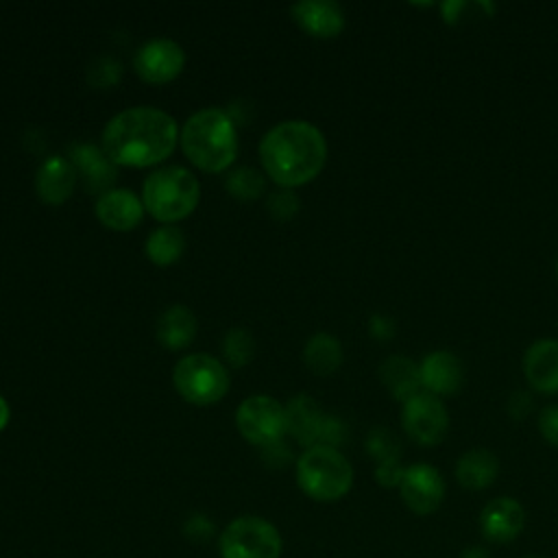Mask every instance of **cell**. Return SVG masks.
I'll return each mask as SVG.
<instances>
[{"mask_svg":"<svg viewBox=\"0 0 558 558\" xmlns=\"http://www.w3.org/2000/svg\"><path fill=\"white\" fill-rule=\"evenodd\" d=\"M179 140L174 118L155 107L116 113L102 131V153L113 166L146 168L163 161Z\"/></svg>","mask_w":558,"mask_h":558,"instance_id":"obj_1","label":"cell"},{"mask_svg":"<svg viewBox=\"0 0 558 558\" xmlns=\"http://www.w3.org/2000/svg\"><path fill=\"white\" fill-rule=\"evenodd\" d=\"M259 161L281 187H299L316 179L327 161V140L312 122L286 120L264 133Z\"/></svg>","mask_w":558,"mask_h":558,"instance_id":"obj_2","label":"cell"},{"mask_svg":"<svg viewBox=\"0 0 558 558\" xmlns=\"http://www.w3.org/2000/svg\"><path fill=\"white\" fill-rule=\"evenodd\" d=\"M183 155L205 172L227 170L238 153V135L233 120L216 107L192 113L181 133Z\"/></svg>","mask_w":558,"mask_h":558,"instance_id":"obj_3","label":"cell"},{"mask_svg":"<svg viewBox=\"0 0 558 558\" xmlns=\"http://www.w3.org/2000/svg\"><path fill=\"white\" fill-rule=\"evenodd\" d=\"M296 484L314 501L331 504L353 486V466L336 447L314 445L296 458Z\"/></svg>","mask_w":558,"mask_h":558,"instance_id":"obj_4","label":"cell"},{"mask_svg":"<svg viewBox=\"0 0 558 558\" xmlns=\"http://www.w3.org/2000/svg\"><path fill=\"white\" fill-rule=\"evenodd\" d=\"M198 198V179L181 166H166L150 172L142 187L144 209L163 225L187 218L196 209Z\"/></svg>","mask_w":558,"mask_h":558,"instance_id":"obj_5","label":"cell"},{"mask_svg":"<svg viewBox=\"0 0 558 558\" xmlns=\"http://www.w3.org/2000/svg\"><path fill=\"white\" fill-rule=\"evenodd\" d=\"M279 527L259 514H240L218 534L220 558H281Z\"/></svg>","mask_w":558,"mask_h":558,"instance_id":"obj_6","label":"cell"},{"mask_svg":"<svg viewBox=\"0 0 558 558\" xmlns=\"http://www.w3.org/2000/svg\"><path fill=\"white\" fill-rule=\"evenodd\" d=\"M172 384L187 403L211 405L227 395L229 373L216 357L207 353H190L177 362Z\"/></svg>","mask_w":558,"mask_h":558,"instance_id":"obj_7","label":"cell"},{"mask_svg":"<svg viewBox=\"0 0 558 558\" xmlns=\"http://www.w3.org/2000/svg\"><path fill=\"white\" fill-rule=\"evenodd\" d=\"M235 427L246 442L268 447L286 434V408L266 395L248 397L238 405Z\"/></svg>","mask_w":558,"mask_h":558,"instance_id":"obj_8","label":"cell"},{"mask_svg":"<svg viewBox=\"0 0 558 558\" xmlns=\"http://www.w3.org/2000/svg\"><path fill=\"white\" fill-rule=\"evenodd\" d=\"M401 425L405 434L423 445H438L449 429V412L440 397L421 390L401 403Z\"/></svg>","mask_w":558,"mask_h":558,"instance_id":"obj_9","label":"cell"},{"mask_svg":"<svg viewBox=\"0 0 558 558\" xmlns=\"http://www.w3.org/2000/svg\"><path fill=\"white\" fill-rule=\"evenodd\" d=\"M399 495L414 514H432L445 499V480L440 471L427 462L405 466L399 482Z\"/></svg>","mask_w":558,"mask_h":558,"instance_id":"obj_10","label":"cell"},{"mask_svg":"<svg viewBox=\"0 0 558 558\" xmlns=\"http://www.w3.org/2000/svg\"><path fill=\"white\" fill-rule=\"evenodd\" d=\"M185 65L183 48L172 39H150L133 57L135 74L153 85L174 81Z\"/></svg>","mask_w":558,"mask_h":558,"instance_id":"obj_11","label":"cell"},{"mask_svg":"<svg viewBox=\"0 0 558 558\" xmlns=\"http://www.w3.org/2000/svg\"><path fill=\"white\" fill-rule=\"evenodd\" d=\"M525 525V510L514 497H495L480 512L482 536L490 543L514 541Z\"/></svg>","mask_w":558,"mask_h":558,"instance_id":"obj_12","label":"cell"},{"mask_svg":"<svg viewBox=\"0 0 558 558\" xmlns=\"http://www.w3.org/2000/svg\"><path fill=\"white\" fill-rule=\"evenodd\" d=\"M523 373L527 384L543 395H558V340L541 338L525 349Z\"/></svg>","mask_w":558,"mask_h":558,"instance_id":"obj_13","label":"cell"},{"mask_svg":"<svg viewBox=\"0 0 558 558\" xmlns=\"http://www.w3.org/2000/svg\"><path fill=\"white\" fill-rule=\"evenodd\" d=\"M421 366V384L425 392H432L436 397L453 395L460 390L464 381V366L462 360L451 351H432L423 357Z\"/></svg>","mask_w":558,"mask_h":558,"instance_id":"obj_14","label":"cell"},{"mask_svg":"<svg viewBox=\"0 0 558 558\" xmlns=\"http://www.w3.org/2000/svg\"><path fill=\"white\" fill-rule=\"evenodd\" d=\"M96 218L113 231H131L144 216V203L129 190L111 187L96 201Z\"/></svg>","mask_w":558,"mask_h":558,"instance_id":"obj_15","label":"cell"},{"mask_svg":"<svg viewBox=\"0 0 558 558\" xmlns=\"http://www.w3.org/2000/svg\"><path fill=\"white\" fill-rule=\"evenodd\" d=\"M292 20L312 37H336L344 28V11L331 0H303L290 7Z\"/></svg>","mask_w":558,"mask_h":558,"instance_id":"obj_16","label":"cell"},{"mask_svg":"<svg viewBox=\"0 0 558 558\" xmlns=\"http://www.w3.org/2000/svg\"><path fill=\"white\" fill-rule=\"evenodd\" d=\"M76 168L72 166V161L54 155L48 157L35 177V190L37 196L48 203V205H59L63 201L70 198V194L74 192L76 185Z\"/></svg>","mask_w":558,"mask_h":558,"instance_id":"obj_17","label":"cell"},{"mask_svg":"<svg viewBox=\"0 0 558 558\" xmlns=\"http://www.w3.org/2000/svg\"><path fill=\"white\" fill-rule=\"evenodd\" d=\"M325 414L310 395H296L286 405V432L305 449L318 445Z\"/></svg>","mask_w":558,"mask_h":558,"instance_id":"obj_18","label":"cell"},{"mask_svg":"<svg viewBox=\"0 0 558 558\" xmlns=\"http://www.w3.org/2000/svg\"><path fill=\"white\" fill-rule=\"evenodd\" d=\"M379 379L397 401H408L423 390L421 366L405 355H390L379 364Z\"/></svg>","mask_w":558,"mask_h":558,"instance_id":"obj_19","label":"cell"},{"mask_svg":"<svg viewBox=\"0 0 558 558\" xmlns=\"http://www.w3.org/2000/svg\"><path fill=\"white\" fill-rule=\"evenodd\" d=\"M499 473V460L488 449H469L456 462V480L466 490L488 488Z\"/></svg>","mask_w":558,"mask_h":558,"instance_id":"obj_20","label":"cell"},{"mask_svg":"<svg viewBox=\"0 0 558 558\" xmlns=\"http://www.w3.org/2000/svg\"><path fill=\"white\" fill-rule=\"evenodd\" d=\"M72 166L83 177L89 190H100V194L111 190L109 185L116 179V168L102 153V148H96L92 144L72 146Z\"/></svg>","mask_w":558,"mask_h":558,"instance_id":"obj_21","label":"cell"},{"mask_svg":"<svg viewBox=\"0 0 558 558\" xmlns=\"http://www.w3.org/2000/svg\"><path fill=\"white\" fill-rule=\"evenodd\" d=\"M196 316L185 305H172L168 307L159 320H157V338L161 347L177 351L187 347L196 336Z\"/></svg>","mask_w":558,"mask_h":558,"instance_id":"obj_22","label":"cell"},{"mask_svg":"<svg viewBox=\"0 0 558 558\" xmlns=\"http://www.w3.org/2000/svg\"><path fill=\"white\" fill-rule=\"evenodd\" d=\"M303 360L312 373L329 375L342 364V344L331 333L318 331L305 342Z\"/></svg>","mask_w":558,"mask_h":558,"instance_id":"obj_23","label":"cell"},{"mask_svg":"<svg viewBox=\"0 0 558 558\" xmlns=\"http://www.w3.org/2000/svg\"><path fill=\"white\" fill-rule=\"evenodd\" d=\"M183 248H185L183 231L172 225L157 227L146 240V255L157 266L174 264L183 255Z\"/></svg>","mask_w":558,"mask_h":558,"instance_id":"obj_24","label":"cell"},{"mask_svg":"<svg viewBox=\"0 0 558 558\" xmlns=\"http://www.w3.org/2000/svg\"><path fill=\"white\" fill-rule=\"evenodd\" d=\"M225 185L231 196H235L240 201H253V198L262 196V192H264V177L253 168H235L227 177Z\"/></svg>","mask_w":558,"mask_h":558,"instance_id":"obj_25","label":"cell"},{"mask_svg":"<svg viewBox=\"0 0 558 558\" xmlns=\"http://www.w3.org/2000/svg\"><path fill=\"white\" fill-rule=\"evenodd\" d=\"M222 349H225V357L229 360V364H233L235 368L244 366L251 362L253 353H255V340L253 336L238 327V329H229L225 340H222Z\"/></svg>","mask_w":558,"mask_h":558,"instance_id":"obj_26","label":"cell"},{"mask_svg":"<svg viewBox=\"0 0 558 558\" xmlns=\"http://www.w3.org/2000/svg\"><path fill=\"white\" fill-rule=\"evenodd\" d=\"M442 17L447 24H460L466 17H490L495 11L493 2H466V0H449L442 7Z\"/></svg>","mask_w":558,"mask_h":558,"instance_id":"obj_27","label":"cell"},{"mask_svg":"<svg viewBox=\"0 0 558 558\" xmlns=\"http://www.w3.org/2000/svg\"><path fill=\"white\" fill-rule=\"evenodd\" d=\"M366 447H368L371 456L377 458V462H386V460H397L399 458V445H397L395 436L388 429H375L368 436Z\"/></svg>","mask_w":558,"mask_h":558,"instance_id":"obj_28","label":"cell"},{"mask_svg":"<svg viewBox=\"0 0 558 558\" xmlns=\"http://www.w3.org/2000/svg\"><path fill=\"white\" fill-rule=\"evenodd\" d=\"M120 74H122V68H120V63L116 59L100 57L94 63V68L89 70L87 78L96 87H109V85H116L120 81Z\"/></svg>","mask_w":558,"mask_h":558,"instance_id":"obj_29","label":"cell"},{"mask_svg":"<svg viewBox=\"0 0 558 558\" xmlns=\"http://www.w3.org/2000/svg\"><path fill=\"white\" fill-rule=\"evenodd\" d=\"M266 207H268L270 216H275L277 220H288L296 214L299 198L290 190H279L266 198Z\"/></svg>","mask_w":558,"mask_h":558,"instance_id":"obj_30","label":"cell"},{"mask_svg":"<svg viewBox=\"0 0 558 558\" xmlns=\"http://www.w3.org/2000/svg\"><path fill=\"white\" fill-rule=\"evenodd\" d=\"M183 534L192 541V543H205L214 536V523L209 517L196 512L192 517L185 519L183 523Z\"/></svg>","mask_w":558,"mask_h":558,"instance_id":"obj_31","label":"cell"},{"mask_svg":"<svg viewBox=\"0 0 558 558\" xmlns=\"http://www.w3.org/2000/svg\"><path fill=\"white\" fill-rule=\"evenodd\" d=\"M536 425H538L541 436H543L549 445L558 447V403L545 405V408L541 410V414H538Z\"/></svg>","mask_w":558,"mask_h":558,"instance_id":"obj_32","label":"cell"},{"mask_svg":"<svg viewBox=\"0 0 558 558\" xmlns=\"http://www.w3.org/2000/svg\"><path fill=\"white\" fill-rule=\"evenodd\" d=\"M403 466L399 464V458L397 460H386V462H377V471H375V477L381 486H397L399 488V482L403 477Z\"/></svg>","mask_w":558,"mask_h":558,"instance_id":"obj_33","label":"cell"},{"mask_svg":"<svg viewBox=\"0 0 558 558\" xmlns=\"http://www.w3.org/2000/svg\"><path fill=\"white\" fill-rule=\"evenodd\" d=\"M342 440H344V423L338 421L336 416H325L318 445H327V447L338 449V442H342Z\"/></svg>","mask_w":558,"mask_h":558,"instance_id":"obj_34","label":"cell"},{"mask_svg":"<svg viewBox=\"0 0 558 558\" xmlns=\"http://www.w3.org/2000/svg\"><path fill=\"white\" fill-rule=\"evenodd\" d=\"M530 408H532V397H530L527 392H523V390L512 392L510 399H508V403H506V410H508V414H510L512 418H523V416H527Z\"/></svg>","mask_w":558,"mask_h":558,"instance_id":"obj_35","label":"cell"},{"mask_svg":"<svg viewBox=\"0 0 558 558\" xmlns=\"http://www.w3.org/2000/svg\"><path fill=\"white\" fill-rule=\"evenodd\" d=\"M392 331H395V325H392V320H390L388 316L375 314V316L371 318V333H373L375 338L386 340V338L392 336Z\"/></svg>","mask_w":558,"mask_h":558,"instance_id":"obj_36","label":"cell"},{"mask_svg":"<svg viewBox=\"0 0 558 558\" xmlns=\"http://www.w3.org/2000/svg\"><path fill=\"white\" fill-rule=\"evenodd\" d=\"M9 418H11V410H9V403L4 401V397H0V432L9 425Z\"/></svg>","mask_w":558,"mask_h":558,"instance_id":"obj_37","label":"cell"},{"mask_svg":"<svg viewBox=\"0 0 558 558\" xmlns=\"http://www.w3.org/2000/svg\"><path fill=\"white\" fill-rule=\"evenodd\" d=\"M462 558H490V556L486 554L484 547H466L464 554H462Z\"/></svg>","mask_w":558,"mask_h":558,"instance_id":"obj_38","label":"cell"},{"mask_svg":"<svg viewBox=\"0 0 558 558\" xmlns=\"http://www.w3.org/2000/svg\"><path fill=\"white\" fill-rule=\"evenodd\" d=\"M554 268H556V279H558V257H556V266Z\"/></svg>","mask_w":558,"mask_h":558,"instance_id":"obj_39","label":"cell"},{"mask_svg":"<svg viewBox=\"0 0 558 558\" xmlns=\"http://www.w3.org/2000/svg\"><path fill=\"white\" fill-rule=\"evenodd\" d=\"M525 558H541V556H525Z\"/></svg>","mask_w":558,"mask_h":558,"instance_id":"obj_40","label":"cell"}]
</instances>
